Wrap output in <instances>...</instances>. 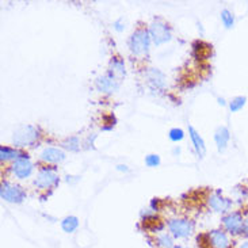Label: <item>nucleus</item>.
<instances>
[{"instance_id":"nucleus-1","label":"nucleus","mask_w":248,"mask_h":248,"mask_svg":"<svg viewBox=\"0 0 248 248\" xmlns=\"http://www.w3.org/2000/svg\"><path fill=\"white\" fill-rule=\"evenodd\" d=\"M151 34L148 30L140 29L137 31H134L129 40V47L132 50V53L136 56H144L148 53L149 50V45H151Z\"/></svg>"},{"instance_id":"nucleus-2","label":"nucleus","mask_w":248,"mask_h":248,"mask_svg":"<svg viewBox=\"0 0 248 248\" xmlns=\"http://www.w3.org/2000/svg\"><path fill=\"white\" fill-rule=\"evenodd\" d=\"M168 229L176 239H185L194 232V222L187 218H174L168 222Z\"/></svg>"},{"instance_id":"nucleus-3","label":"nucleus","mask_w":248,"mask_h":248,"mask_svg":"<svg viewBox=\"0 0 248 248\" xmlns=\"http://www.w3.org/2000/svg\"><path fill=\"white\" fill-rule=\"evenodd\" d=\"M37 139H38V130L31 125H25L20 126L18 130H15L13 141L16 147H27L31 145Z\"/></svg>"},{"instance_id":"nucleus-4","label":"nucleus","mask_w":248,"mask_h":248,"mask_svg":"<svg viewBox=\"0 0 248 248\" xmlns=\"http://www.w3.org/2000/svg\"><path fill=\"white\" fill-rule=\"evenodd\" d=\"M0 195L4 201L11 202V203H20L26 198V193L23 188L16 185H13V183H8V182L1 183Z\"/></svg>"},{"instance_id":"nucleus-5","label":"nucleus","mask_w":248,"mask_h":248,"mask_svg":"<svg viewBox=\"0 0 248 248\" xmlns=\"http://www.w3.org/2000/svg\"><path fill=\"white\" fill-rule=\"evenodd\" d=\"M222 224H224L225 231L231 235L237 236L242 235L244 232V218H243L242 213H239V212L228 213L222 218Z\"/></svg>"},{"instance_id":"nucleus-6","label":"nucleus","mask_w":248,"mask_h":248,"mask_svg":"<svg viewBox=\"0 0 248 248\" xmlns=\"http://www.w3.org/2000/svg\"><path fill=\"white\" fill-rule=\"evenodd\" d=\"M149 34H151V38H152V41L156 45L166 44V42L171 40V29L164 22H161V20H156V22H154L151 25Z\"/></svg>"},{"instance_id":"nucleus-7","label":"nucleus","mask_w":248,"mask_h":248,"mask_svg":"<svg viewBox=\"0 0 248 248\" xmlns=\"http://www.w3.org/2000/svg\"><path fill=\"white\" fill-rule=\"evenodd\" d=\"M95 87L101 93L111 94V93H115L120 88V80H118V78L113 72L108 71V74H105L103 76H99L96 79Z\"/></svg>"},{"instance_id":"nucleus-8","label":"nucleus","mask_w":248,"mask_h":248,"mask_svg":"<svg viewBox=\"0 0 248 248\" xmlns=\"http://www.w3.org/2000/svg\"><path fill=\"white\" fill-rule=\"evenodd\" d=\"M34 183H35V186H38L40 188L53 187L59 183V175H57L54 168L45 167L41 170Z\"/></svg>"},{"instance_id":"nucleus-9","label":"nucleus","mask_w":248,"mask_h":248,"mask_svg":"<svg viewBox=\"0 0 248 248\" xmlns=\"http://www.w3.org/2000/svg\"><path fill=\"white\" fill-rule=\"evenodd\" d=\"M13 172L16 178L25 179L27 176H30L33 172V164L31 161L26 157V155H22L19 159H16L13 166Z\"/></svg>"},{"instance_id":"nucleus-10","label":"nucleus","mask_w":248,"mask_h":248,"mask_svg":"<svg viewBox=\"0 0 248 248\" xmlns=\"http://www.w3.org/2000/svg\"><path fill=\"white\" fill-rule=\"evenodd\" d=\"M208 243L209 246H212V248H229L231 247V240H229L228 235L220 231V229H216L212 231L208 235Z\"/></svg>"},{"instance_id":"nucleus-11","label":"nucleus","mask_w":248,"mask_h":248,"mask_svg":"<svg viewBox=\"0 0 248 248\" xmlns=\"http://www.w3.org/2000/svg\"><path fill=\"white\" fill-rule=\"evenodd\" d=\"M209 206L213 209L215 212H217V213H225L232 206V201L228 200V198H224L218 193H216V194L210 195V198H209Z\"/></svg>"},{"instance_id":"nucleus-12","label":"nucleus","mask_w":248,"mask_h":248,"mask_svg":"<svg viewBox=\"0 0 248 248\" xmlns=\"http://www.w3.org/2000/svg\"><path fill=\"white\" fill-rule=\"evenodd\" d=\"M229 140H231V133H229L228 127L220 126L215 133V141L218 152H224L228 147Z\"/></svg>"},{"instance_id":"nucleus-13","label":"nucleus","mask_w":248,"mask_h":248,"mask_svg":"<svg viewBox=\"0 0 248 248\" xmlns=\"http://www.w3.org/2000/svg\"><path fill=\"white\" fill-rule=\"evenodd\" d=\"M41 159L47 163H60L65 159V154L59 148H45L41 154Z\"/></svg>"},{"instance_id":"nucleus-14","label":"nucleus","mask_w":248,"mask_h":248,"mask_svg":"<svg viewBox=\"0 0 248 248\" xmlns=\"http://www.w3.org/2000/svg\"><path fill=\"white\" fill-rule=\"evenodd\" d=\"M147 79L148 83H149L154 88H163L166 86V78H164V74L160 72L159 69H156V68H151V69L148 71Z\"/></svg>"},{"instance_id":"nucleus-15","label":"nucleus","mask_w":248,"mask_h":248,"mask_svg":"<svg viewBox=\"0 0 248 248\" xmlns=\"http://www.w3.org/2000/svg\"><path fill=\"white\" fill-rule=\"evenodd\" d=\"M188 133H190V137H191V141H193V145H194L197 154L200 155L201 157H203L205 154H206V145H205L203 139L193 126H188Z\"/></svg>"},{"instance_id":"nucleus-16","label":"nucleus","mask_w":248,"mask_h":248,"mask_svg":"<svg viewBox=\"0 0 248 248\" xmlns=\"http://www.w3.org/2000/svg\"><path fill=\"white\" fill-rule=\"evenodd\" d=\"M79 227V220H78V217H75V216H68L65 217L62 222H61V228L64 232H67V233H72L75 232L76 229Z\"/></svg>"},{"instance_id":"nucleus-17","label":"nucleus","mask_w":248,"mask_h":248,"mask_svg":"<svg viewBox=\"0 0 248 248\" xmlns=\"http://www.w3.org/2000/svg\"><path fill=\"white\" fill-rule=\"evenodd\" d=\"M110 72H113L117 78H122L125 75V64L120 57H113L110 61Z\"/></svg>"},{"instance_id":"nucleus-18","label":"nucleus","mask_w":248,"mask_h":248,"mask_svg":"<svg viewBox=\"0 0 248 248\" xmlns=\"http://www.w3.org/2000/svg\"><path fill=\"white\" fill-rule=\"evenodd\" d=\"M22 154H19L18 151H15V149H11V148L8 147H1L0 148V159L1 161L4 160H10V159H19Z\"/></svg>"},{"instance_id":"nucleus-19","label":"nucleus","mask_w":248,"mask_h":248,"mask_svg":"<svg viewBox=\"0 0 248 248\" xmlns=\"http://www.w3.org/2000/svg\"><path fill=\"white\" fill-rule=\"evenodd\" d=\"M157 246L161 248H174V239L172 235H168V233H161L157 237Z\"/></svg>"},{"instance_id":"nucleus-20","label":"nucleus","mask_w":248,"mask_h":248,"mask_svg":"<svg viewBox=\"0 0 248 248\" xmlns=\"http://www.w3.org/2000/svg\"><path fill=\"white\" fill-rule=\"evenodd\" d=\"M246 102H247V98H246V96H236L235 99H232L231 103H229L231 111H232V113H236V111L242 110V108H244V105H246Z\"/></svg>"},{"instance_id":"nucleus-21","label":"nucleus","mask_w":248,"mask_h":248,"mask_svg":"<svg viewBox=\"0 0 248 248\" xmlns=\"http://www.w3.org/2000/svg\"><path fill=\"white\" fill-rule=\"evenodd\" d=\"M221 20L222 23H224V26L227 27V29H231L235 25V16H233V14L231 13L229 10H222Z\"/></svg>"},{"instance_id":"nucleus-22","label":"nucleus","mask_w":248,"mask_h":248,"mask_svg":"<svg viewBox=\"0 0 248 248\" xmlns=\"http://www.w3.org/2000/svg\"><path fill=\"white\" fill-rule=\"evenodd\" d=\"M62 147L67 148L69 151H79V148H80V141L78 137H71V139H68L62 142Z\"/></svg>"},{"instance_id":"nucleus-23","label":"nucleus","mask_w":248,"mask_h":248,"mask_svg":"<svg viewBox=\"0 0 248 248\" xmlns=\"http://www.w3.org/2000/svg\"><path fill=\"white\" fill-rule=\"evenodd\" d=\"M170 139L174 141V142H178V141H181L183 137H185V133H183V130L182 129H178V127H174V129H171L170 130Z\"/></svg>"},{"instance_id":"nucleus-24","label":"nucleus","mask_w":248,"mask_h":248,"mask_svg":"<svg viewBox=\"0 0 248 248\" xmlns=\"http://www.w3.org/2000/svg\"><path fill=\"white\" fill-rule=\"evenodd\" d=\"M145 163L149 167H157L160 164V157L157 155H148L147 159H145Z\"/></svg>"},{"instance_id":"nucleus-25","label":"nucleus","mask_w":248,"mask_h":248,"mask_svg":"<svg viewBox=\"0 0 248 248\" xmlns=\"http://www.w3.org/2000/svg\"><path fill=\"white\" fill-rule=\"evenodd\" d=\"M244 235L248 236V217L244 220V232H243Z\"/></svg>"},{"instance_id":"nucleus-26","label":"nucleus","mask_w":248,"mask_h":248,"mask_svg":"<svg viewBox=\"0 0 248 248\" xmlns=\"http://www.w3.org/2000/svg\"><path fill=\"white\" fill-rule=\"evenodd\" d=\"M117 170L118 171H127L126 166H117Z\"/></svg>"},{"instance_id":"nucleus-27","label":"nucleus","mask_w":248,"mask_h":248,"mask_svg":"<svg viewBox=\"0 0 248 248\" xmlns=\"http://www.w3.org/2000/svg\"><path fill=\"white\" fill-rule=\"evenodd\" d=\"M239 248H248V240H246V242H243L242 244H240V247Z\"/></svg>"},{"instance_id":"nucleus-28","label":"nucleus","mask_w":248,"mask_h":248,"mask_svg":"<svg viewBox=\"0 0 248 248\" xmlns=\"http://www.w3.org/2000/svg\"><path fill=\"white\" fill-rule=\"evenodd\" d=\"M174 248H185V247H182V246H175Z\"/></svg>"}]
</instances>
